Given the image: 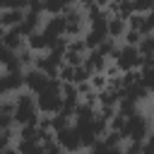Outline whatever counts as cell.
<instances>
[{
	"label": "cell",
	"mask_w": 154,
	"mask_h": 154,
	"mask_svg": "<svg viewBox=\"0 0 154 154\" xmlns=\"http://www.w3.org/2000/svg\"><path fill=\"white\" fill-rule=\"evenodd\" d=\"M137 51H140V55H142V58H147V55H154V34H149V36H142V41L137 43Z\"/></svg>",
	"instance_id": "9c48e42d"
},
{
	"label": "cell",
	"mask_w": 154,
	"mask_h": 154,
	"mask_svg": "<svg viewBox=\"0 0 154 154\" xmlns=\"http://www.w3.org/2000/svg\"><path fill=\"white\" fill-rule=\"evenodd\" d=\"M142 72V84L149 89V91H154V67H149V70H140Z\"/></svg>",
	"instance_id": "7c38bea8"
},
{
	"label": "cell",
	"mask_w": 154,
	"mask_h": 154,
	"mask_svg": "<svg viewBox=\"0 0 154 154\" xmlns=\"http://www.w3.org/2000/svg\"><path fill=\"white\" fill-rule=\"evenodd\" d=\"M38 106H36V96L34 94H17L14 99V123L24 125H36L38 123Z\"/></svg>",
	"instance_id": "6da1fadb"
},
{
	"label": "cell",
	"mask_w": 154,
	"mask_h": 154,
	"mask_svg": "<svg viewBox=\"0 0 154 154\" xmlns=\"http://www.w3.org/2000/svg\"><path fill=\"white\" fill-rule=\"evenodd\" d=\"M43 154H65V149L53 140V142H48V144H43Z\"/></svg>",
	"instance_id": "4fadbf2b"
},
{
	"label": "cell",
	"mask_w": 154,
	"mask_h": 154,
	"mask_svg": "<svg viewBox=\"0 0 154 154\" xmlns=\"http://www.w3.org/2000/svg\"><path fill=\"white\" fill-rule=\"evenodd\" d=\"M113 63L120 72H132L142 67V55L135 46H118V51L113 53Z\"/></svg>",
	"instance_id": "3957f363"
},
{
	"label": "cell",
	"mask_w": 154,
	"mask_h": 154,
	"mask_svg": "<svg viewBox=\"0 0 154 154\" xmlns=\"http://www.w3.org/2000/svg\"><path fill=\"white\" fill-rule=\"evenodd\" d=\"M48 82H51V77L43 75L41 70H36V67L24 70V87L29 89V94H38V91H43V89L48 87Z\"/></svg>",
	"instance_id": "5b68a950"
},
{
	"label": "cell",
	"mask_w": 154,
	"mask_h": 154,
	"mask_svg": "<svg viewBox=\"0 0 154 154\" xmlns=\"http://www.w3.org/2000/svg\"><path fill=\"white\" fill-rule=\"evenodd\" d=\"M125 31H128V19H123V17H118V14H111L108 17V38H120V36H125Z\"/></svg>",
	"instance_id": "ba28073f"
},
{
	"label": "cell",
	"mask_w": 154,
	"mask_h": 154,
	"mask_svg": "<svg viewBox=\"0 0 154 154\" xmlns=\"http://www.w3.org/2000/svg\"><path fill=\"white\" fill-rule=\"evenodd\" d=\"M149 120L140 113V111H132L128 118H125V128H123V137L125 140H140V142H144L147 137H149Z\"/></svg>",
	"instance_id": "7a4b0ae2"
},
{
	"label": "cell",
	"mask_w": 154,
	"mask_h": 154,
	"mask_svg": "<svg viewBox=\"0 0 154 154\" xmlns=\"http://www.w3.org/2000/svg\"><path fill=\"white\" fill-rule=\"evenodd\" d=\"M142 144L140 140H128V144L123 147V154H142Z\"/></svg>",
	"instance_id": "30bf717a"
},
{
	"label": "cell",
	"mask_w": 154,
	"mask_h": 154,
	"mask_svg": "<svg viewBox=\"0 0 154 154\" xmlns=\"http://www.w3.org/2000/svg\"><path fill=\"white\" fill-rule=\"evenodd\" d=\"M0 154H19V152H17V147H7V149H2Z\"/></svg>",
	"instance_id": "9a60e30c"
},
{
	"label": "cell",
	"mask_w": 154,
	"mask_h": 154,
	"mask_svg": "<svg viewBox=\"0 0 154 154\" xmlns=\"http://www.w3.org/2000/svg\"><path fill=\"white\" fill-rule=\"evenodd\" d=\"M7 51H12V53H17V51H22L24 46H26V36L19 31V26L17 29H7L5 34H2V41H0Z\"/></svg>",
	"instance_id": "8992f818"
},
{
	"label": "cell",
	"mask_w": 154,
	"mask_h": 154,
	"mask_svg": "<svg viewBox=\"0 0 154 154\" xmlns=\"http://www.w3.org/2000/svg\"><path fill=\"white\" fill-rule=\"evenodd\" d=\"M26 48L34 51V53H36V51H46V53H48V51L53 48V41H51L43 31H36V34L26 36Z\"/></svg>",
	"instance_id": "52a82bcc"
},
{
	"label": "cell",
	"mask_w": 154,
	"mask_h": 154,
	"mask_svg": "<svg viewBox=\"0 0 154 154\" xmlns=\"http://www.w3.org/2000/svg\"><path fill=\"white\" fill-rule=\"evenodd\" d=\"M55 142H58L65 152H77V149L82 147V137H79L77 125H70V128H65V130L55 132Z\"/></svg>",
	"instance_id": "277c9868"
},
{
	"label": "cell",
	"mask_w": 154,
	"mask_h": 154,
	"mask_svg": "<svg viewBox=\"0 0 154 154\" xmlns=\"http://www.w3.org/2000/svg\"><path fill=\"white\" fill-rule=\"evenodd\" d=\"M7 94V84H5V77H0V96Z\"/></svg>",
	"instance_id": "5bb4252c"
},
{
	"label": "cell",
	"mask_w": 154,
	"mask_h": 154,
	"mask_svg": "<svg viewBox=\"0 0 154 154\" xmlns=\"http://www.w3.org/2000/svg\"><path fill=\"white\" fill-rule=\"evenodd\" d=\"M123 38H125V46H135V48H137V43L142 41V34H140V31H132V29H128Z\"/></svg>",
	"instance_id": "8fae6325"
}]
</instances>
